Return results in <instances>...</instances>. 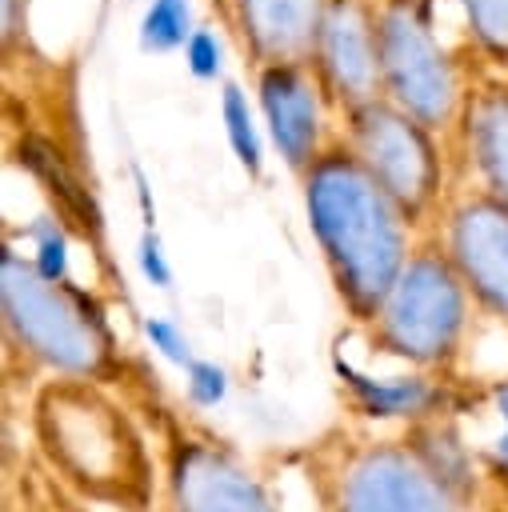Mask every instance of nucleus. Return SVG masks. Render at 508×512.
<instances>
[{"label":"nucleus","mask_w":508,"mask_h":512,"mask_svg":"<svg viewBox=\"0 0 508 512\" xmlns=\"http://www.w3.org/2000/svg\"><path fill=\"white\" fill-rule=\"evenodd\" d=\"M20 512H44V508H20Z\"/></svg>","instance_id":"nucleus-28"},{"label":"nucleus","mask_w":508,"mask_h":512,"mask_svg":"<svg viewBox=\"0 0 508 512\" xmlns=\"http://www.w3.org/2000/svg\"><path fill=\"white\" fill-rule=\"evenodd\" d=\"M140 268H144V276H148L156 288H168V284H172V268H168L164 248H160V236H156L152 228L140 236Z\"/></svg>","instance_id":"nucleus-23"},{"label":"nucleus","mask_w":508,"mask_h":512,"mask_svg":"<svg viewBox=\"0 0 508 512\" xmlns=\"http://www.w3.org/2000/svg\"><path fill=\"white\" fill-rule=\"evenodd\" d=\"M404 440L412 444V452L428 464V472L448 488V496L464 508L476 512L484 500V472L476 464V452L464 444L456 420H424L404 428Z\"/></svg>","instance_id":"nucleus-15"},{"label":"nucleus","mask_w":508,"mask_h":512,"mask_svg":"<svg viewBox=\"0 0 508 512\" xmlns=\"http://www.w3.org/2000/svg\"><path fill=\"white\" fill-rule=\"evenodd\" d=\"M456 136L476 188L508 208V76H484L472 84Z\"/></svg>","instance_id":"nucleus-14"},{"label":"nucleus","mask_w":508,"mask_h":512,"mask_svg":"<svg viewBox=\"0 0 508 512\" xmlns=\"http://www.w3.org/2000/svg\"><path fill=\"white\" fill-rule=\"evenodd\" d=\"M332 0H228L232 28L252 68L312 64Z\"/></svg>","instance_id":"nucleus-12"},{"label":"nucleus","mask_w":508,"mask_h":512,"mask_svg":"<svg viewBox=\"0 0 508 512\" xmlns=\"http://www.w3.org/2000/svg\"><path fill=\"white\" fill-rule=\"evenodd\" d=\"M472 312L476 308L440 240L424 236L384 296L376 320L364 328V340L376 356H388L412 372L452 376L464 356Z\"/></svg>","instance_id":"nucleus-4"},{"label":"nucleus","mask_w":508,"mask_h":512,"mask_svg":"<svg viewBox=\"0 0 508 512\" xmlns=\"http://www.w3.org/2000/svg\"><path fill=\"white\" fill-rule=\"evenodd\" d=\"M192 4L188 0H152L140 16V48L144 52H172L184 48L192 36Z\"/></svg>","instance_id":"nucleus-18"},{"label":"nucleus","mask_w":508,"mask_h":512,"mask_svg":"<svg viewBox=\"0 0 508 512\" xmlns=\"http://www.w3.org/2000/svg\"><path fill=\"white\" fill-rule=\"evenodd\" d=\"M256 84V112L268 128V140L276 144L284 168L300 180L316 156L336 140L324 128L328 92L312 64H268L252 68Z\"/></svg>","instance_id":"nucleus-10"},{"label":"nucleus","mask_w":508,"mask_h":512,"mask_svg":"<svg viewBox=\"0 0 508 512\" xmlns=\"http://www.w3.org/2000/svg\"><path fill=\"white\" fill-rule=\"evenodd\" d=\"M220 56H224V48H220V36L212 28H196L188 36V44H184V60H188V72L196 80H216L220 64H224Z\"/></svg>","instance_id":"nucleus-20"},{"label":"nucleus","mask_w":508,"mask_h":512,"mask_svg":"<svg viewBox=\"0 0 508 512\" xmlns=\"http://www.w3.org/2000/svg\"><path fill=\"white\" fill-rule=\"evenodd\" d=\"M308 484L320 512H464L404 436H340Z\"/></svg>","instance_id":"nucleus-6"},{"label":"nucleus","mask_w":508,"mask_h":512,"mask_svg":"<svg viewBox=\"0 0 508 512\" xmlns=\"http://www.w3.org/2000/svg\"><path fill=\"white\" fill-rule=\"evenodd\" d=\"M436 240L472 308L508 328V208L480 188L448 200Z\"/></svg>","instance_id":"nucleus-9"},{"label":"nucleus","mask_w":508,"mask_h":512,"mask_svg":"<svg viewBox=\"0 0 508 512\" xmlns=\"http://www.w3.org/2000/svg\"><path fill=\"white\" fill-rule=\"evenodd\" d=\"M28 436L72 496L112 512L160 504V456L116 388L76 376L40 380L28 400Z\"/></svg>","instance_id":"nucleus-1"},{"label":"nucleus","mask_w":508,"mask_h":512,"mask_svg":"<svg viewBox=\"0 0 508 512\" xmlns=\"http://www.w3.org/2000/svg\"><path fill=\"white\" fill-rule=\"evenodd\" d=\"M488 400L496 404V412H500V420H504V432H508V376H500V380L488 388Z\"/></svg>","instance_id":"nucleus-25"},{"label":"nucleus","mask_w":508,"mask_h":512,"mask_svg":"<svg viewBox=\"0 0 508 512\" xmlns=\"http://www.w3.org/2000/svg\"><path fill=\"white\" fill-rule=\"evenodd\" d=\"M464 28L492 76H508V0H456Z\"/></svg>","instance_id":"nucleus-16"},{"label":"nucleus","mask_w":508,"mask_h":512,"mask_svg":"<svg viewBox=\"0 0 508 512\" xmlns=\"http://www.w3.org/2000/svg\"><path fill=\"white\" fill-rule=\"evenodd\" d=\"M340 140L364 164V172L388 192L408 228L424 240L436 236L448 208V164L444 140L392 100H372L344 116Z\"/></svg>","instance_id":"nucleus-5"},{"label":"nucleus","mask_w":508,"mask_h":512,"mask_svg":"<svg viewBox=\"0 0 508 512\" xmlns=\"http://www.w3.org/2000/svg\"><path fill=\"white\" fill-rule=\"evenodd\" d=\"M28 36V0H0V40H4V56L12 52V44Z\"/></svg>","instance_id":"nucleus-24"},{"label":"nucleus","mask_w":508,"mask_h":512,"mask_svg":"<svg viewBox=\"0 0 508 512\" xmlns=\"http://www.w3.org/2000/svg\"><path fill=\"white\" fill-rule=\"evenodd\" d=\"M0 312L4 340L36 372L128 384V360L104 308L68 280L44 276L32 256L4 248L0 256Z\"/></svg>","instance_id":"nucleus-3"},{"label":"nucleus","mask_w":508,"mask_h":512,"mask_svg":"<svg viewBox=\"0 0 508 512\" xmlns=\"http://www.w3.org/2000/svg\"><path fill=\"white\" fill-rule=\"evenodd\" d=\"M220 120H224V136H228L240 168L256 180L264 172V144H260V128H256L248 92L236 80H224V88H220Z\"/></svg>","instance_id":"nucleus-17"},{"label":"nucleus","mask_w":508,"mask_h":512,"mask_svg":"<svg viewBox=\"0 0 508 512\" xmlns=\"http://www.w3.org/2000/svg\"><path fill=\"white\" fill-rule=\"evenodd\" d=\"M160 512H280L256 468L216 432L168 416L160 428Z\"/></svg>","instance_id":"nucleus-8"},{"label":"nucleus","mask_w":508,"mask_h":512,"mask_svg":"<svg viewBox=\"0 0 508 512\" xmlns=\"http://www.w3.org/2000/svg\"><path fill=\"white\" fill-rule=\"evenodd\" d=\"M228 392V372L212 360H192L188 364V396L200 404V408H212L220 404Z\"/></svg>","instance_id":"nucleus-21"},{"label":"nucleus","mask_w":508,"mask_h":512,"mask_svg":"<svg viewBox=\"0 0 508 512\" xmlns=\"http://www.w3.org/2000/svg\"><path fill=\"white\" fill-rule=\"evenodd\" d=\"M476 512H484V508H476ZM492 512H508V508H492Z\"/></svg>","instance_id":"nucleus-27"},{"label":"nucleus","mask_w":508,"mask_h":512,"mask_svg":"<svg viewBox=\"0 0 508 512\" xmlns=\"http://www.w3.org/2000/svg\"><path fill=\"white\" fill-rule=\"evenodd\" d=\"M336 376L348 392V404L372 420H404V428H412L424 420H456V412L464 408V396L452 376L412 368L404 376H368L344 360H336Z\"/></svg>","instance_id":"nucleus-13"},{"label":"nucleus","mask_w":508,"mask_h":512,"mask_svg":"<svg viewBox=\"0 0 508 512\" xmlns=\"http://www.w3.org/2000/svg\"><path fill=\"white\" fill-rule=\"evenodd\" d=\"M380 40V88L384 100L416 116L440 140L460 132L468 104V76L460 60L440 44L416 0H376Z\"/></svg>","instance_id":"nucleus-7"},{"label":"nucleus","mask_w":508,"mask_h":512,"mask_svg":"<svg viewBox=\"0 0 508 512\" xmlns=\"http://www.w3.org/2000/svg\"><path fill=\"white\" fill-rule=\"evenodd\" d=\"M300 196L328 284L344 316L364 332L420 236L340 136L300 176Z\"/></svg>","instance_id":"nucleus-2"},{"label":"nucleus","mask_w":508,"mask_h":512,"mask_svg":"<svg viewBox=\"0 0 508 512\" xmlns=\"http://www.w3.org/2000/svg\"><path fill=\"white\" fill-rule=\"evenodd\" d=\"M32 264H36L44 276H52V280H68V276H64V264H68V256H64V228H60L56 220H48V216H40V224H36V252H32Z\"/></svg>","instance_id":"nucleus-19"},{"label":"nucleus","mask_w":508,"mask_h":512,"mask_svg":"<svg viewBox=\"0 0 508 512\" xmlns=\"http://www.w3.org/2000/svg\"><path fill=\"white\" fill-rule=\"evenodd\" d=\"M144 336L152 340V348L160 352V356H168L172 364H192V352H188V336L172 324V320H164V316H148L144 320Z\"/></svg>","instance_id":"nucleus-22"},{"label":"nucleus","mask_w":508,"mask_h":512,"mask_svg":"<svg viewBox=\"0 0 508 512\" xmlns=\"http://www.w3.org/2000/svg\"><path fill=\"white\" fill-rule=\"evenodd\" d=\"M328 104L348 116L384 96L380 88V40H376V0H332L320 48L312 60Z\"/></svg>","instance_id":"nucleus-11"},{"label":"nucleus","mask_w":508,"mask_h":512,"mask_svg":"<svg viewBox=\"0 0 508 512\" xmlns=\"http://www.w3.org/2000/svg\"><path fill=\"white\" fill-rule=\"evenodd\" d=\"M496 460H500V472L508 476V432L496 440Z\"/></svg>","instance_id":"nucleus-26"}]
</instances>
